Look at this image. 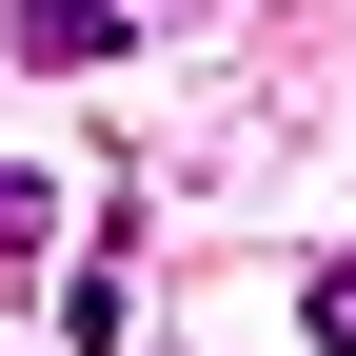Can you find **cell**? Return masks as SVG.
Wrapping results in <instances>:
<instances>
[{
	"mask_svg": "<svg viewBox=\"0 0 356 356\" xmlns=\"http://www.w3.org/2000/svg\"><path fill=\"white\" fill-rule=\"evenodd\" d=\"M0 20H20V60H40V79H99L119 40H139V0H0Z\"/></svg>",
	"mask_w": 356,
	"mask_h": 356,
	"instance_id": "6da1fadb",
	"label": "cell"
},
{
	"mask_svg": "<svg viewBox=\"0 0 356 356\" xmlns=\"http://www.w3.org/2000/svg\"><path fill=\"white\" fill-rule=\"evenodd\" d=\"M40 257H60V178H40V159H0V277H40Z\"/></svg>",
	"mask_w": 356,
	"mask_h": 356,
	"instance_id": "7a4b0ae2",
	"label": "cell"
},
{
	"mask_svg": "<svg viewBox=\"0 0 356 356\" xmlns=\"http://www.w3.org/2000/svg\"><path fill=\"white\" fill-rule=\"evenodd\" d=\"M119 317H139V277H119V257H79V277H60V356H119Z\"/></svg>",
	"mask_w": 356,
	"mask_h": 356,
	"instance_id": "3957f363",
	"label": "cell"
},
{
	"mask_svg": "<svg viewBox=\"0 0 356 356\" xmlns=\"http://www.w3.org/2000/svg\"><path fill=\"white\" fill-rule=\"evenodd\" d=\"M297 317H317V356H356V257H317V297H297Z\"/></svg>",
	"mask_w": 356,
	"mask_h": 356,
	"instance_id": "277c9868",
	"label": "cell"
}]
</instances>
